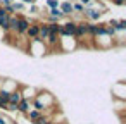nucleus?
I'll list each match as a JSON object with an SVG mask.
<instances>
[{
  "label": "nucleus",
  "instance_id": "f257e3e1",
  "mask_svg": "<svg viewBox=\"0 0 126 124\" xmlns=\"http://www.w3.org/2000/svg\"><path fill=\"white\" fill-rule=\"evenodd\" d=\"M50 31H48V24L47 23H38V40H42L43 43L47 41Z\"/></svg>",
  "mask_w": 126,
  "mask_h": 124
},
{
  "label": "nucleus",
  "instance_id": "f03ea898",
  "mask_svg": "<svg viewBox=\"0 0 126 124\" xmlns=\"http://www.w3.org/2000/svg\"><path fill=\"white\" fill-rule=\"evenodd\" d=\"M124 81H117L114 86H112V93L116 96V100H124Z\"/></svg>",
  "mask_w": 126,
  "mask_h": 124
},
{
  "label": "nucleus",
  "instance_id": "7ed1b4c3",
  "mask_svg": "<svg viewBox=\"0 0 126 124\" xmlns=\"http://www.w3.org/2000/svg\"><path fill=\"white\" fill-rule=\"evenodd\" d=\"M59 11H61L66 17H71V16H73V2H69V0L61 2V4H59Z\"/></svg>",
  "mask_w": 126,
  "mask_h": 124
},
{
  "label": "nucleus",
  "instance_id": "20e7f679",
  "mask_svg": "<svg viewBox=\"0 0 126 124\" xmlns=\"http://www.w3.org/2000/svg\"><path fill=\"white\" fill-rule=\"evenodd\" d=\"M28 26H30V19H26V17L19 16V19H17V28H16V33H17V35H24V33H26V29H28Z\"/></svg>",
  "mask_w": 126,
  "mask_h": 124
},
{
  "label": "nucleus",
  "instance_id": "39448f33",
  "mask_svg": "<svg viewBox=\"0 0 126 124\" xmlns=\"http://www.w3.org/2000/svg\"><path fill=\"white\" fill-rule=\"evenodd\" d=\"M86 29H88V21L76 23V33H74V36L76 38H85L86 36Z\"/></svg>",
  "mask_w": 126,
  "mask_h": 124
},
{
  "label": "nucleus",
  "instance_id": "423d86ee",
  "mask_svg": "<svg viewBox=\"0 0 126 124\" xmlns=\"http://www.w3.org/2000/svg\"><path fill=\"white\" fill-rule=\"evenodd\" d=\"M24 35H26L30 40L38 38V23H30V26H28V29H26Z\"/></svg>",
  "mask_w": 126,
  "mask_h": 124
},
{
  "label": "nucleus",
  "instance_id": "0eeeda50",
  "mask_svg": "<svg viewBox=\"0 0 126 124\" xmlns=\"http://www.w3.org/2000/svg\"><path fill=\"white\" fill-rule=\"evenodd\" d=\"M30 110H31V100L23 98V100L17 103V112H21V114H28Z\"/></svg>",
  "mask_w": 126,
  "mask_h": 124
},
{
  "label": "nucleus",
  "instance_id": "6e6552de",
  "mask_svg": "<svg viewBox=\"0 0 126 124\" xmlns=\"http://www.w3.org/2000/svg\"><path fill=\"white\" fill-rule=\"evenodd\" d=\"M62 28H64L67 36H74V33H76V23L74 21H67L66 24H62Z\"/></svg>",
  "mask_w": 126,
  "mask_h": 124
},
{
  "label": "nucleus",
  "instance_id": "1a4fd4ad",
  "mask_svg": "<svg viewBox=\"0 0 126 124\" xmlns=\"http://www.w3.org/2000/svg\"><path fill=\"white\" fill-rule=\"evenodd\" d=\"M21 100H23V95H21V86H19L17 90H14V91H12V93L9 95V102H11V103H16V105H17V103H19Z\"/></svg>",
  "mask_w": 126,
  "mask_h": 124
},
{
  "label": "nucleus",
  "instance_id": "9d476101",
  "mask_svg": "<svg viewBox=\"0 0 126 124\" xmlns=\"http://www.w3.org/2000/svg\"><path fill=\"white\" fill-rule=\"evenodd\" d=\"M42 114H43V112H38V110H35V109H31V110H30V112H28L26 115H28V119H30L31 122H35V121H36V119H38V117H40Z\"/></svg>",
  "mask_w": 126,
  "mask_h": 124
},
{
  "label": "nucleus",
  "instance_id": "9b49d317",
  "mask_svg": "<svg viewBox=\"0 0 126 124\" xmlns=\"http://www.w3.org/2000/svg\"><path fill=\"white\" fill-rule=\"evenodd\" d=\"M11 5H12V9H14V14H16V12H23V11L26 9V5H24V4H21V2H16V0H14V2H12Z\"/></svg>",
  "mask_w": 126,
  "mask_h": 124
},
{
  "label": "nucleus",
  "instance_id": "f8f14e48",
  "mask_svg": "<svg viewBox=\"0 0 126 124\" xmlns=\"http://www.w3.org/2000/svg\"><path fill=\"white\" fill-rule=\"evenodd\" d=\"M47 41H48V45H50V47H55V45L59 43V36L50 33V35H48V38H47Z\"/></svg>",
  "mask_w": 126,
  "mask_h": 124
},
{
  "label": "nucleus",
  "instance_id": "ddd939ff",
  "mask_svg": "<svg viewBox=\"0 0 126 124\" xmlns=\"http://www.w3.org/2000/svg\"><path fill=\"white\" fill-rule=\"evenodd\" d=\"M83 9H85V7H83L79 2H73V12H79V14H81Z\"/></svg>",
  "mask_w": 126,
  "mask_h": 124
},
{
  "label": "nucleus",
  "instance_id": "4468645a",
  "mask_svg": "<svg viewBox=\"0 0 126 124\" xmlns=\"http://www.w3.org/2000/svg\"><path fill=\"white\" fill-rule=\"evenodd\" d=\"M4 110H9V112H17V105H16V103L7 102V105H5V109H4Z\"/></svg>",
  "mask_w": 126,
  "mask_h": 124
},
{
  "label": "nucleus",
  "instance_id": "2eb2a0df",
  "mask_svg": "<svg viewBox=\"0 0 126 124\" xmlns=\"http://www.w3.org/2000/svg\"><path fill=\"white\" fill-rule=\"evenodd\" d=\"M59 4H61L59 0H47V5H48L50 9H57V7H59Z\"/></svg>",
  "mask_w": 126,
  "mask_h": 124
},
{
  "label": "nucleus",
  "instance_id": "dca6fc26",
  "mask_svg": "<svg viewBox=\"0 0 126 124\" xmlns=\"http://www.w3.org/2000/svg\"><path fill=\"white\" fill-rule=\"evenodd\" d=\"M14 0H0V7H5V5H11Z\"/></svg>",
  "mask_w": 126,
  "mask_h": 124
},
{
  "label": "nucleus",
  "instance_id": "f3484780",
  "mask_svg": "<svg viewBox=\"0 0 126 124\" xmlns=\"http://www.w3.org/2000/svg\"><path fill=\"white\" fill-rule=\"evenodd\" d=\"M30 14H38V7L33 4V5H30Z\"/></svg>",
  "mask_w": 126,
  "mask_h": 124
},
{
  "label": "nucleus",
  "instance_id": "a211bd4d",
  "mask_svg": "<svg viewBox=\"0 0 126 124\" xmlns=\"http://www.w3.org/2000/svg\"><path fill=\"white\" fill-rule=\"evenodd\" d=\"M21 4H24V5H33V4H36V0H21Z\"/></svg>",
  "mask_w": 126,
  "mask_h": 124
},
{
  "label": "nucleus",
  "instance_id": "6ab92c4d",
  "mask_svg": "<svg viewBox=\"0 0 126 124\" xmlns=\"http://www.w3.org/2000/svg\"><path fill=\"white\" fill-rule=\"evenodd\" d=\"M112 2H114L116 5H121V7H123V5H126V0H112Z\"/></svg>",
  "mask_w": 126,
  "mask_h": 124
},
{
  "label": "nucleus",
  "instance_id": "aec40b11",
  "mask_svg": "<svg viewBox=\"0 0 126 124\" xmlns=\"http://www.w3.org/2000/svg\"><path fill=\"white\" fill-rule=\"evenodd\" d=\"M90 2H92V0H79V4H81V5H83V7H85V5H88V4H90Z\"/></svg>",
  "mask_w": 126,
  "mask_h": 124
},
{
  "label": "nucleus",
  "instance_id": "412c9836",
  "mask_svg": "<svg viewBox=\"0 0 126 124\" xmlns=\"http://www.w3.org/2000/svg\"><path fill=\"white\" fill-rule=\"evenodd\" d=\"M0 115H2V110H0Z\"/></svg>",
  "mask_w": 126,
  "mask_h": 124
},
{
  "label": "nucleus",
  "instance_id": "4be33fe9",
  "mask_svg": "<svg viewBox=\"0 0 126 124\" xmlns=\"http://www.w3.org/2000/svg\"><path fill=\"white\" fill-rule=\"evenodd\" d=\"M62 124H64V122H62Z\"/></svg>",
  "mask_w": 126,
  "mask_h": 124
}]
</instances>
